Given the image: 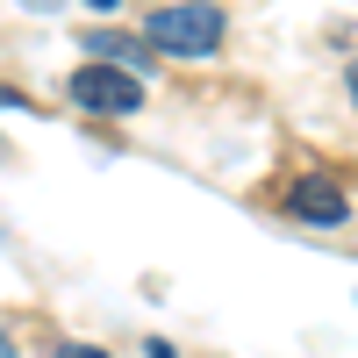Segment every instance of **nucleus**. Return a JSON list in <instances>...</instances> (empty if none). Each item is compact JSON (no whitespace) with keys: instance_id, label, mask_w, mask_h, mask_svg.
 Returning a JSON list of instances; mask_svg holds the SVG:
<instances>
[{"instance_id":"f257e3e1","label":"nucleus","mask_w":358,"mask_h":358,"mask_svg":"<svg viewBox=\"0 0 358 358\" xmlns=\"http://www.w3.org/2000/svg\"><path fill=\"white\" fill-rule=\"evenodd\" d=\"M229 36V22L215 0H165V8L143 15V43H151L158 57H172V65H201V57H215Z\"/></svg>"},{"instance_id":"f03ea898","label":"nucleus","mask_w":358,"mask_h":358,"mask_svg":"<svg viewBox=\"0 0 358 358\" xmlns=\"http://www.w3.org/2000/svg\"><path fill=\"white\" fill-rule=\"evenodd\" d=\"M65 101L86 108V115H136L143 108V79L122 72V65H79L65 79Z\"/></svg>"},{"instance_id":"7ed1b4c3","label":"nucleus","mask_w":358,"mask_h":358,"mask_svg":"<svg viewBox=\"0 0 358 358\" xmlns=\"http://www.w3.org/2000/svg\"><path fill=\"white\" fill-rule=\"evenodd\" d=\"M280 208H287V215H301V222H322V229L351 222V194L337 187L330 172H294V187L280 194Z\"/></svg>"},{"instance_id":"20e7f679","label":"nucleus","mask_w":358,"mask_h":358,"mask_svg":"<svg viewBox=\"0 0 358 358\" xmlns=\"http://www.w3.org/2000/svg\"><path fill=\"white\" fill-rule=\"evenodd\" d=\"M86 50L108 57V65H122V72H136V79L158 65V50L143 43V36H122V29H86Z\"/></svg>"},{"instance_id":"39448f33","label":"nucleus","mask_w":358,"mask_h":358,"mask_svg":"<svg viewBox=\"0 0 358 358\" xmlns=\"http://www.w3.org/2000/svg\"><path fill=\"white\" fill-rule=\"evenodd\" d=\"M57 358H108V351H101V344H65Z\"/></svg>"},{"instance_id":"423d86ee","label":"nucleus","mask_w":358,"mask_h":358,"mask_svg":"<svg viewBox=\"0 0 358 358\" xmlns=\"http://www.w3.org/2000/svg\"><path fill=\"white\" fill-rule=\"evenodd\" d=\"M0 358H22V344H15V330L0 322Z\"/></svg>"},{"instance_id":"0eeeda50","label":"nucleus","mask_w":358,"mask_h":358,"mask_svg":"<svg viewBox=\"0 0 358 358\" xmlns=\"http://www.w3.org/2000/svg\"><path fill=\"white\" fill-rule=\"evenodd\" d=\"M0 108H29V94L22 86H0Z\"/></svg>"},{"instance_id":"6e6552de","label":"nucleus","mask_w":358,"mask_h":358,"mask_svg":"<svg viewBox=\"0 0 358 358\" xmlns=\"http://www.w3.org/2000/svg\"><path fill=\"white\" fill-rule=\"evenodd\" d=\"M143 358H179V351H172L165 337H151V344H143Z\"/></svg>"},{"instance_id":"1a4fd4ad","label":"nucleus","mask_w":358,"mask_h":358,"mask_svg":"<svg viewBox=\"0 0 358 358\" xmlns=\"http://www.w3.org/2000/svg\"><path fill=\"white\" fill-rule=\"evenodd\" d=\"M344 86H351V108H358V57H351V65H344Z\"/></svg>"},{"instance_id":"9d476101","label":"nucleus","mask_w":358,"mask_h":358,"mask_svg":"<svg viewBox=\"0 0 358 358\" xmlns=\"http://www.w3.org/2000/svg\"><path fill=\"white\" fill-rule=\"evenodd\" d=\"M22 8H36V15H50V8H65V0H22Z\"/></svg>"},{"instance_id":"9b49d317","label":"nucleus","mask_w":358,"mask_h":358,"mask_svg":"<svg viewBox=\"0 0 358 358\" xmlns=\"http://www.w3.org/2000/svg\"><path fill=\"white\" fill-rule=\"evenodd\" d=\"M86 8H122V0H86Z\"/></svg>"}]
</instances>
